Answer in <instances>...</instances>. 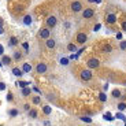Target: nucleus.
<instances>
[{
  "mask_svg": "<svg viewBox=\"0 0 126 126\" xmlns=\"http://www.w3.org/2000/svg\"><path fill=\"white\" fill-rule=\"evenodd\" d=\"M22 71H23V73L32 71V66L29 64V63H23V64H22Z\"/></svg>",
  "mask_w": 126,
  "mask_h": 126,
  "instance_id": "f3484780",
  "label": "nucleus"
},
{
  "mask_svg": "<svg viewBox=\"0 0 126 126\" xmlns=\"http://www.w3.org/2000/svg\"><path fill=\"white\" fill-rule=\"evenodd\" d=\"M70 7H71L73 13H79V11H82V3H81V1H78V0L73 1V3L70 4Z\"/></svg>",
  "mask_w": 126,
  "mask_h": 126,
  "instance_id": "20e7f679",
  "label": "nucleus"
},
{
  "mask_svg": "<svg viewBox=\"0 0 126 126\" xmlns=\"http://www.w3.org/2000/svg\"><path fill=\"white\" fill-rule=\"evenodd\" d=\"M1 66H3V63H1V60H0V67H1Z\"/></svg>",
  "mask_w": 126,
  "mask_h": 126,
  "instance_id": "c03bdc74",
  "label": "nucleus"
},
{
  "mask_svg": "<svg viewBox=\"0 0 126 126\" xmlns=\"http://www.w3.org/2000/svg\"><path fill=\"white\" fill-rule=\"evenodd\" d=\"M23 23H25V25H30V23H32V16L30 15H25V16H23Z\"/></svg>",
  "mask_w": 126,
  "mask_h": 126,
  "instance_id": "5701e85b",
  "label": "nucleus"
},
{
  "mask_svg": "<svg viewBox=\"0 0 126 126\" xmlns=\"http://www.w3.org/2000/svg\"><path fill=\"white\" fill-rule=\"evenodd\" d=\"M106 22H107L108 25L115 23V22H117V15H115V14H108L107 18H106Z\"/></svg>",
  "mask_w": 126,
  "mask_h": 126,
  "instance_id": "9d476101",
  "label": "nucleus"
},
{
  "mask_svg": "<svg viewBox=\"0 0 126 126\" xmlns=\"http://www.w3.org/2000/svg\"><path fill=\"white\" fill-rule=\"evenodd\" d=\"M111 96H112L114 99H119L121 96H122V93H121L119 89H114V91L111 92Z\"/></svg>",
  "mask_w": 126,
  "mask_h": 126,
  "instance_id": "2eb2a0df",
  "label": "nucleus"
},
{
  "mask_svg": "<svg viewBox=\"0 0 126 126\" xmlns=\"http://www.w3.org/2000/svg\"><path fill=\"white\" fill-rule=\"evenodd\" d=\"M18 114H19V111L16 110V108H11V110H8V115H10L11 118L18 117Z\"/></svg>",
  "mask_w": 126,
  "mask_h": 126,
  "instance_id": "dca6fc26",
  "label": "nucleus"
},
{
  "mask_svg": "<svg viewBox=\"0 0 126 126\" xmlns=\"http://www.w3.org/2000/svg\"><path fill=\"white\" fill-rule=\"evenodd\" d=\"M43 112H44L45 115H49V114L52 112V108H51L49 106H44V107H43Z\"/></svg>",
  "mask_w": 126,
  "mask_h": 126,
  "instance_id": "4be33fe9",
  "label": "nucleus"
},
{
  "mask_svg": "<svg viewBox=\"0 0 126 126\" xmlns=\"http://www.w3.org/2000/svg\"><path fill=\"white\" fill-rule=\"evenodd\" d=\"M79 77H81L82 81H91L92 77H93V73H92V70H91V69L81 70V73H79Z\"/></svg>",
  "mask_w": 126,
  "mask_h": 126,
  "instance_id": "f257e3e1",
  "label": "nucleus"
},
{
  "mask_svg": "<svg viewBox=\"0 0 126 126\" xmlns=\"http://www.w3.org/2000/svg\"><path fill=\"white\" fill-rule=\"evenodd\" d=\"M49 34H51V32H49V29H48V28L41 29V30H40V33H38L40 38H43V40H47V38L49 37Z\"/></svg>",
  "mask_w": 126,
  "mask_h": 126,
  "instance_id": "6e6552de",
  "label": "nucleus"
},
{
  "mask_svg": "<svg viewBox=\"0 0 126 126\" xmlns=\"http://www.w3.org/2000/svg\"><path fill=\"white\" fill-rule=\"evenodd\" d=\"M89 1H91V3H92V1H96V0H89Z\"/></svg>",
  "mask_w": 126,
  "mask_h": 126,
  "instance_id": "49530a36",
  "label": "nucleus"
},
{
  "mask_svg": "<svg viewBox=\"0 0 126 126\" xmlns=\"http://www.w3.org/2000/svg\"><path fill=\"white\" fill-rule=\"evenodd\" d=\"M47 71H48V66L44 62H40L37 66H36V73H37V74H45Z\"/></svg>",
  "mask_w": 126,
  "mask_h": 126,
  "instance_id": "7ed1b4c3",
  "label": "nucleus"
},
{
  "mask_svg": "<svg viewBox=\"0 0 126 126\" xmlns=\"http://www.w3.org/2000/svg\"><path fill=\"white\" fill-rule=\"evenodd\" d=\"M99 100L103 101V103H104L106 100H107V96H106V93H104V92H101V93L99 94Z\"/></svg>",
  "mask_w": 126,
  "mask_h": 126,
  "instance_id": "a878e982",
  "label": "nucleus"
},
{
  "mask_svg": "<svg viewBox=\"0 0 126 126\" xmlns=\"http://www.w3.org/2000/svg\"><path fill=\"white\" fill-rule=\"evenodd\" d=\"M3 22H4V21H3L1 18H0V26H3Z\"/></svg>",
  "mask_w": 126,
  "mask_h": 126,
  "instance_id": "37998d69",
  "label": "nucleus"
},
{
  "mask_svg": "<svg viewBox=\"0 0 126 126\" xmlns=\"http://www.w3.org/2000/svg\"><path fill=\"white\" fill-rule=\"evenodd\" d=\"M122 30L126 32V21H123V22H122Z\"/></svg>",
  "mask_w": 126,
  "mask_h": 126,
  "instance_id": "58836bf2",
  "label": "nucleus"
},
{
  "mask_svg": "<svg viewBox=\"0 0 126 126\" xmlns=\"http://www.w3.org/2000/svg\"><path fill=\"white\" fill-rule=\"evenodd\" d=\"M4 33V29H3V26H0V34H3Z\"/></svg>",
  "mask_w": 126,
  "mask_h": 126,
  "instance_id": "79ce46f5",
  "label": "nucleus"
},
{
  "mask_svg": "<svg viewBox=\"0 0 126 126\" xmlns=\"http://www.w3.org/2000/svg\"><path fill=\"white\" fill-rule=\"evenodd\" d=\"M14 59H15V60H19V59H21V58H22V55H21V52H14Z\"/></svg>",
  "mask_w": 126,
  "mask_h": 126,
  "instance_id": "2f4dec72",
  "label": "nucleus"
},
{
  "mask_svg": "<svg viewBox=\"0 0 126 126\" xmlns=\"http://www.w3.org/2000/svg\"><path fill=\"white\" fill-rule=\"evenodd\" d=\"M60 64L67 66V64H69V58H62V59H60Z\"/></svg>",
  "mask_w": 126,
  "mask_h": 126,
  "instance_id": "cd10ccee",
  "label": "nucleus"
},
{
  "mask_svg": "<svg viewBox=\"0 0 126 126\" xmlns=\"http://www.w3.org/2000/svg\"><path fill=\"white\" fill-rule=\"evenodd\" d=\"M32 89L28 88V86H25V88H22V96H25V97H28L29 94H30Z\"/></svg>",
  "mask_w": 126,
  "mask_h": 126,
  "instance_id": "6ab92c4d",
  "label": "nucleus"
},
{
  "mask_svg": "<svg viewBox=\"0 0 126 126\" xmlns=\"http://www.w3.org/2000/svg\"><path fill=\"white\" fill-rule=\"evenodd\" d=\"M8 44H10V47H15V45L18 44V38L16 37H10Z\"/></svg>",
  "mask_w": 126,
  "mask_h": 126,
  "instance_id": "a211bd4d",
  "label": "nucleus"
},
{
  "mask_svg": "<svg viewBox=\"0 0 126 126\" xmlns=\"http://www.w3.org/2000/svg\"><path fill=\"white\" fill-rule=\"evenodd\" d=\"M93 15H94V11L92 8H85L82 11V18L84 19H91Z\"/></svg>",
  "mask_w": 126,
  "mask_h": 126,
  "instance_id": "0eeeda50",
  "label": "nucleus"
},
{
  "mask_svg": "<svg viewBox=\"0 0 126 126\" xmlns=\"http://www.w3.org/2000/svg\"><path fill=\"white\" fill-rule=\"evenodd\" d=\"M79 119L86 122V123H92V118H89V117H79Z\"/></svg>",
  "mask_w": 126,
  "mask_h": 126,
  "instance_id": "bb28decb",
  "label": "nucleus"
},
{
  "mask_svg": "<svg viewBox=\"0 0 126 126\" xmlns=\"http://www.w3.org/2000/svg\"><path fill=\"white\" fill-rule=\"evenodd\" d=\"M115 118H118V119H121V121H125V115L122 114V111H119V112L115 115Z\"/></svg>",
  "mask_w": 126,
  "mask_h": 126,
  "instance_id": "c756f323",
  "label": "nucleus"
},
{
  "mask_svg": "<svg viewBox=\"0 0 126 126\" xmlns=\"http://www.w3.org/2000/svg\"><path fill=\"white\" fill-rule=\"evenodd\" d=\"M11 62H13L11 56H8V55H3V56H1V63H3V64L8 66V64H11Z\"/></svg>",
  "mask_w": 126,
  "mask_h": 126,
  "instance_id": "f8f14e48",
  "label": "nucleus"
},
{
  "mask_svg": "<svg viewBox=\"0 0 126 126\" xmlns=\"http://www.w3.org/2000/svg\"><path fill=\"white\" fill-rule=\"evenodd\" d=\"M13 74L15 77H22L23 74H25V73L22 71V69H18V67H14L13 69Z\"/></svg>",
  "mask_w": 126,
  "mask_h": 126,
  "instance_id": "ddd939ff",
  "label": "nucleus"
},
{
  "mask_svg": "<svg viewBox=\"0 0 126 126\" xmlns=\"http://www.w3.org/2000/svg\"><path fill=\"white\" fill-rule=\"evenodd\" d=\"M45 45H47V48H48V49H54V48H55V45H56V41H55L54 38L48 37L47 40H45Z\"/></svg>",
  "mask_w": 126,
  "mask_h": 126,
  "instance_id": "1a4fd4ad",
  "label": "nucleus"
},
{
  "mask_svg": "<svg viewBox=\"0 0 126 126\" xmlns=\"http://www.w3.org/2000/svg\"><path fill=\"white\" fill-rule=\"evenodd\" d=\"M28 115H29V118H32V119H36V118L38 117V111L36 110V108H30V110L28 111Z\"/></svg>",
  "mask_w": 126,
  "mask_h": 126,
  "instance_id": "9b49d317",
  "label": "nucleus"
},
{
  "mask_svg": "<svg viewBox=\"0 0 126 126\" xmlns=\"http://www.w3.org/2000/svg\"><path fill=\"white\" fill-rule=\"evenodd\" d=\"M3 55H4V47L0 44V56H3Z\"/></svg>",
  "mask_w": 126,
  "mask_h": 126,
  "instance_id": "f704fd0d",
  "label": "nucleus"
},
{
  "mask_svg": "<svg viewBox=\"0 0 126 126\" xmlns=\"http://www.w3.org/2000/svg\"><path fill=\"white\" fill-rule=\"evenodd\" d=\"M100 28H101V25H100V23H97V25H94V29H93V30H94V32H99V30H100Z\"/></svg>",
  "mask_w": 126,
  "mask_h": 126,
  "instance_id": "72a5a7b5",
  "label": "nucleus"
},
{
  "mask_svg": "<svg viewBox=\"0 0 126 126\" xmlns=\"http://www.w3.org/2000/svg\"><path fill=\"white\" fill-rule=\"evenodd\" d=\"M123 85H125V86H126V81H123Z\"/></svg>",
  "mask_w": 126,
  "mask_h": 126,
  "instance_id": "a18cd8bd",
  "label": "nucleus"
},
{
  "mask_svg": "<svg viewBox=\"0 0 126 126\" xmlns=\"http://www.w3.org/2000/svg\"><path fill=\"white\" fill-rule=\"evenodd\" d=\"M30 82H28V81H18L16 82V85L18 86H21V88H25V86H28Z\"/></svg>",
  "mask_w": 126,
  "mask_h": 126,
  "instance_id": "393cba45",
  "label": "nucleus"
},
{
  "mask_svg": "<svg viewBox=\"0 0 126 126\" xmlns=\"http://www.w3.org/2000/svg\"><path fill=\"white\" fill-rule=\"evenodd\" d=\"M22 47H23V49H26V51L29 49V44H28V43H23V44H22Z\"/></svg>",
  "mask_w": 126,
  "mask_h": 126,
  "instance_id": "4c0bfd02",
  "label": "nucleus"
},
{
  "mask_svg": "<svg viewBox=\"0 0 126 126\" xmlns=\"http://www.w3.org/2000/svg\"><path fill=\"white\" fill-rule=\"evenodd\" d=\"M119 48H121V51H126V41H121L119 43Z\"/></svg>",
  "mask_w": 126,
  "mask_h": 126,
  "instance_id": "7c9ffc66",
  "label": "nucleus"
},
{
  "mask_svg": "<svg viewBox=\"0 0 126 126\" xmlns=\"http://www.w3.org/2000/svg\"><path fill=\"white\" fill-rule=\"evenodd\" d=\"M32 101H33V104H40L41 103V99H40V96H34Z\"/></svg>",
  "mask_w": 126,
  "mask_h": 126,
  "instance_id": "c85d7f7f",
  "label": "nucleus"
},
{
  "mask_svg": "<svg viewBox=\"0 0 126 126\" xmlns=\"http://www.w3.org/2000/svg\"><path fill=\"white\" fill-rule=\"evenodd\" d=\"M56 23H58V19H56V16H55V15H49L47 18V26H48V28H55Z\"/></svg>",
  "mask_w": 126,
  "mask_h": 126,
  "instance_id": "423d86ee",
  "label": "nucleus"
},
{
  "mask_svg": "<svg viewBox=\"0 0 126 126\" xmlns=\"http://www.w3.org/2000/svg\"><path fill=\"white\" fill-rule=\"evenodd\" d=\"M117 107H118V111H125L126 110V103H125V101H121Z\"/></svg>",
  "mask_w": 126,
  "mask_h": 126,
  "instance_id": "b1692460",
  "label": "nucleus"
},
{
  "mask_svg": "<svg viewBox=\"0 0 126 126\" xmlns=\"http://www.w3.org/2000/svg\"><path fill=\"white\" fill-rule=\"evenodd\" d=\"M32 91H34V92H37V93H41V92H40V89H38L37 86H33V89H32Z\"/></svg>",
  "mask_w": 126,
  "mask_h": 126,
  "instance_id": "ea45409f",
  "label": "nucleus"
},
{
  "mask_svg": "<svg viewBox=\"0 0 126 126\" xmlns=\"http://www.w3.org/2000/svg\"><path fill=\"white\" fill-rule=\"evenodd\" d=\"M23 110L29 111V110H30V106H29V104H23Z\"/></svg>",
  "mask_w": 126,
  "mask_h": 126,
  "instance_id": "e433bc0d",
  "label": "nucleus"
},
{
  "mask_svg": "<svg viewBox=\"0 0 126 126\" xmlns=\"http://www.w3.org/2000/svg\"><path fill=\"white\" fill-rule=\"evenodd\" d=\"M86 40H88V36H86L85 33H82V32L76 36V41L78 43V44H85Z\"/></svg>",
  "mask_w": 126,
  "mask_h": 126,
  "instance_id": "39448f33",
  "label": "nucleus"
},
{
  "mask_svg": "<svg viewBox=\"0 0 126 126\" xmlns=\"http://www.w3.org/2000/svg\"><path fill=\"white\" fill-rule=\"evenodd\" d=\"M112 45L111 44H104L103 45V52H106V54H110V52H112Z\"/></svg>",
  "mask_w": 126,
  "mask_h": 126,
  "instance_id": "4468645a",
  "label": "nucleus"
},
{
  "mask_svg": "<svg viewBox=\"0 0 126 126\" xmlns=\"http://www.w3.org/2000/svg\"><path fill=\"white\" fill-rule=\"evenodd\" d=\"M67 51H70V52H76V51H77V45L73 44V43H70V44L67 45Z\"/></svg>",
  "mask_w": 126,
  "mask_h": 126,
  "instance_id": "412c9836",
  "label": "nucleus"
},
{
  "mask_svg": "<svg viewBox=\"0 0 126 126\" xmlns=\"http://www.w3.org/2000/svg\"><path fill=\"white\" fill-rule=\"evenodd\" d=\"M6 89V84L4 82H0V91H4Z\"/></svg>",
  "mask_w": 126,
  "mask_h": 126,
  "instance_id": "c9c22d12",
  "label": "nucleus"
},
{
  "mask_svg": "<svg viewBox=\"0 0 126 126\" xmlns=\"http://www.w3.org/2000/svg\"><path fill=\"white\" fill-rule=\"evenodd\" d=\"M86 66H88V69H91V70L97 69V67L100 66V60L96 59V58H91V59H88V62H86Z\"/></svg>",
  "mask_w": 126,
  "mask_h": 126,
  "instance_id": "f03ea898",
  "label": "nucleus"
},
{
  "mask_svg": "<svg viewBox=\"0 0 126 126\" xmlns=\"http://www.w3.org/2000/svg\"><path fill=\"white\" fill-rule=\"evenodd\" d=\"M7 100H8V101H13L14 100V96H13L11 92H8V94H7Z\"/></svg>",
  "mask_w": 126,
  "mask_h": 126,
  "instance_id": "473e14b6",
  "label": "nucleus"
},
{
  "mask_svg": "<svg viewBox=\"0 0 126 126\" xmlns=\"http://www.w3.org/2000/svg\"><path fill=\"white\" fill-rule=\"evenodd\" d=\"M103 118L106 121H110V122H111V121H114V118H115V117H112V114H111V112H106L103 115Z\"/></svg>",
  "mask_w": 126,
  "mask_h": 126,
  "instance_id": "aec40b11",
  "label": "nucleus"
},
{
  "mask_svg": "<svg viewBox=\"0 0 126 126\" xmlns=\"http://www.w3.org/2000/svg\"><path fill=\"white\" fill-rule=\"evenodd\" d=\"M117 38L118 40H122V33H117Z\"/></svg>",
  "mask_w": 126,
  "mask_h": 126,
  "instance_id": "a19ab883",
  "label": "nucleus"
}]
</instances>
